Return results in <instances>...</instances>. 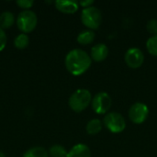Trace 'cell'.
I'll list each match as a JSON object with an SVG mask.
<instances>
[{
    "mask_svg": "<svg viewBox=\"0 0 157 157\" xmlns=\"http://www.w3.org/2000/svg\"><path fill=\"white\" fill-rule=\"evenodd\" d=\"M92 59L90 55L82 49H73L65 56L64 64L67 71L75 75L79 76L85 74L91 66Z\"/></svg>",
    "mask_w": 157,
    "mask_h": 157,
    "instance_id": "1",
    "label": "cell"
},
{
    "mask_svg": "<svg viewBox=\"0 0 157 157\" xmlns=\"http://www.w3.org/2000/svg\"><path fill=\"white\" fill-rule=\"evenodd\" d=\"M91 102L92 95L90 91L86 88H79L70 96L68 105L73 111L79 113L86 109Z\"/></svg>",
    "mask_w": 157,
    "mask_h": 157,
    "instance_id": "2",
    "label": "cell"
},
{
    "mask_svg": "<svg viewBox=\"0 0 157 157\" xmlns=\"http://www.w3.org/2000/svg\"><path fill=\"white\" fill-rule=\"evenodd\" d=\"M102 13L101 10L97 6H90L83 8L81 13V21L88 29L94 30L100 27L102 23Z\"/></svg>",
    "mask_w": 157,
    "mask_h": 157,
    "instance_id": "3",
    "label": "cell"
},
{
    "mask_svg": "<svg viewBox=\"0 0 157 157\" xmlns=\"http://www.w3.org/2000/svg\"><path fill=\"white\" fill-rule=\"evenodd\" d=\"M16 23L18 29L22 33L27 34L35 29L38 24V17L32 10H23L18 14Z\"/></svg>",
    "mask_w": 157,
    "mask_h": 157,
    "instance_id": "4",
    "label": "cell"
},
{
    "mask_svg": "<svg viewBox=\"0 0 157 157\" xmlns=\"http://www.w3.org/2000/svg\"><path fill=\"white\" fill-rule=\"evenodd\" d=\"M103 125L112 133H121L126 129V121L119 112H109L103 119Z\"/></svg>",
    "mask_w": 157,
    "mask_h": 157,
    "instance_id": "5",
    "label": "cell"
},
{
    "mask_svg": "<svg viewBox=\"0 0 157 157\" xmlns=\"http://www.w3.org/2000/svg\"><path fill=\"white\" fill-rule=\"evenodd\" d=\"M91 106L95 113L104 115L109 113L112 106V98L107 92H99L92 98Z\"/></svg>",
    "mask_w": 157,
    "mask_h": 157,
    "instance_id": "6",
    "label": "cell"
},
{
    "mask_svg": "<svg viewBox=\"0 0 157 157\" xmlns=\"http://www.w3.org/2000/svg\"><path fill=\"white\" fill-rule=\"evenodd\" d=\"M129 119L134 124L144 123L149 116L148 107L142 102H136L131 106L129 109Z\"/></svg>",
    "mask_w": 157,
    "mask_h": 157,
    "instance_id": "7",
    "label": "cell"
},
{
    "mask_svg": "<svg viewBox=\"0 0 157 157\" xmlns=\"http://www.w3.org/2000/svg\"><path fill=\"white\" fill-rule=\"evenodd\" d=\"M124 61L130 68L138 69L143 65L144 62V54L139 48H130L125 52Z\"/></svg>",
    "mask_w": 157,
    "mask_h": 157,
    "instance_id": "8",
    "label": "cell"
},
{
    "mask_svg": "<svg viewBox=\"0 0 157 157\" xmlns=\"http://www.w3.org/2000/svg\"><path fill=\"white\" fill-rule=\"evenodd\" d=\"M109 55V48L104 43H98L95 44L91 48V53L90 57L93 61L97 63L103 62L107 59Z\"/></svg>",
    "mask_w": 157,
    "mask_h": 157,
    "instance_id": "9",
    "label": "cell"
},
{
    "mask_svg": "<svg viewBox=\"0 0 157 157\" xmlns=\"http://www.w3.org/2000/svg\"><path fill=\"white\" fill-rule=\"evenodd\" d=\"M55 7L63 14H74L78 10L79 4L77 1L57 0L54 2Z\"/></svg>",
    "mask_w": 157,
    "mask_h": 157,
    "instance_id": "10",
    "label": "cell"
},
{
    "mask_svg": "<svg viewBox=\"0 0 157 157\" xmlns=\"http://www.w3.org/2000/svg\"><path fill=\"white\" fill-rule=\"evenodd\" d=\"M66 157H91V151L86 144H78L71 148Z\"/></svg>",
    "mask_w": 157,
    "mask_h": 157,
    "instance_id": "11",
    "label": "cell"
},
{
    "mask_svg": "<svg viewBox=\"0 0 157 157\" xmlns=\"http://www.w3.org/2000/svg\"><path fill=\"white\" fill-rule=\"evenodd\" d=\"M95 38H96V34H95L94 30L86 29V30L81 31L78 34L76 40L81 45H88V44H91L94 41Z\"/></svg>",
    "mask_w": 157,
    "mask_h": 157,
    "instance_id": "12",
    "label": "cell"
},
{
    "mask_svg": "<svg viewBox=\"0 0 157 157\" xmlns=\"http://www.w3.org/2000/svg\"><path fill=\"white\" fill-rule=\"evenodd\" d=\"M15 23L14 14L10 11H4L0 14V28L2 29H9Z\"/></svg>",
    "mask_w": 157,
    "mask_h": 157,
    "instance_id": "13",
    "label": "cell"
},
{
    "mask_svg": "<svg viewBox=\"0 0 157 157\" xmlns=\"http://www.w3.org/2000/svg\"><path fill=\"white\" fill-rule=\"evenodd\" d=\"M103 128V122L98 120V119H93V120H90L86 126V132L89 134V135H96V134H98L101 130Z\"/></svg>",
    "mask_w": 157,
    "mask_h": 157,
    "instance_id": "14",
    "label": "cell"
},
{
    "mask_svg": "<svg viewBox=\"0 0 157 157\" xmlns=\"http://www.w3.org/2000/svg\"><path fill=\"white\" fill-rule=\"evenodd\" d=\"M23 157H49V154L43 147L36 146L27 150L24 153Z\"/></svg>",
    "mask_w": 157,
    "mask_h": 157,
    "instance_id": "15",
    "label": "cell"
},
{
    "mask_svg": "<svg viewBox=\"0 0 157 157\" xmlns=\"http://www.w3.org/2000/svg\"><path fill=\"white\" fill-rule=\"evenodd\" d=\"M29 36L25 33L18 34L14 40V45L18 50H23V49L27 48L29 46Z\"/></svg>",
    "mask_w": 157,
    "mask_h": 157,
    "instance_id": "16",
    "label": "cell"
},
{
    "mask_svg": "<svg viewBox=\"0 0 157 157\" xmlns=\"http://www.w3.org/2000/svg\"><path fill=\"white\" fill-rule=\"evenodd\" d=\"M66 149L61 144H54L49 149V156L51 157H66L67 156Z\"/></svg>",
    "mask_w": 157,
    "mask_h": 157,
    "instance_id": "17",
    "label": "cell"
},
{
    "mask_svg": "<svg viewBox=\"0 0 157 157\" xmlns=\"http://www.w3.org/2000/svg\"><path fill=\"white\" fill-rule=\"evenodd\" d=\"M146 49L150 54L157 57V34L150 37L146 41Z\"/></svg>",
    "mask_w": 157,
    "mask_h": 157,
    "instance_id": "18",
    "label": "cell"
},
{
    "mask_svg": "<svg viewBox=\"0 0 157 157\" xmlns=\"http://www.w3.org/2000/svg\"><path fill=\"white\" fill-rule=\"evenodd\" d=\"M146 29L149 33L152 35H156L157 34V19L152 18L150 19L147 24H146Z\"/></svg>",
    "mask_w": 157,
    "mask_h": 157,
    "instance_id": "19",
    "label": "cell"
},
{
    "mask_svg": "<svg viewBox=\"0 0 157 157\" xmlns=\"http://www.w3.org/2000/svg\"><path fill=\"white\" fill-rule=\"evenodd\" d=\"M16 4L20 8H23L24 10H29V8L32 7L34 5V1H32V0H17L16 2Z\"/></svg>",
    "mask_w": 157,
    "mask_h": 157,
    "instance_id": "20",
    "label": "cell"
},
{
    "mask_svg": "<svg viewBox=\"0 0 157 157\" xmlns=\"http://www.w3.org/2000/svg\"><path fill=\"white\" fill-rule=\"evenodd\" d=\"M6 31L4 29H2L0 28V52L3 51L6 45Z\"/></svg>",
    "mask_w": 157,
    "mask_h": 157,
    "instance_id": "21",
    "label": "cell"
},
{
    "mask_svg": "<svg viewBox=\"0 0 157 157\" xmlns=\"http://www.w3.org/2000/svg\"><path fill=\"white\" fill-rule=\"evenodd\" d=\"M79 6H81L82 7L84 8H87V7H90L93 6L94 4V1L93 0H84V1H80L78 2Z\"/></svg>",
    "mask_w": 157,
    "mask_h": 157,
    "instance_id": "22",
    "label": "cell"
},
{
    "mask_svg": "<svg viewBox=\"0 0 157 157\" xmlns=\"http://www.w3.org/2000/svg\"><path fill=\"white\" fill-rule=\"evenodd\" d=\"M0 157H6V155H5V153H3L2 151H0Z\"/></svg>",
    "mask_w": 157,
    "mask_h": 157,
    "instance_id": "23",
    "label": "cell"
}]
</instances>
